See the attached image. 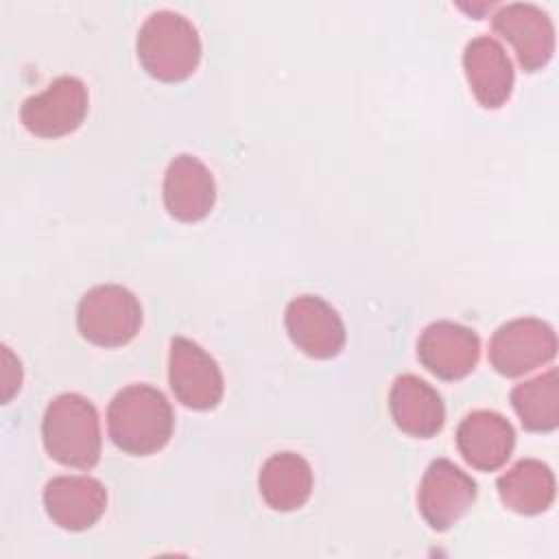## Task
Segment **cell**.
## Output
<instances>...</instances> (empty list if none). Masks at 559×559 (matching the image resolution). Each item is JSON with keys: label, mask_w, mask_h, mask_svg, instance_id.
Instances as JSON below:
<instances>
[{"label": "cell", "mask_w": 559, "mask_h": 559, "mask_svg": "<svg viewBox=\"0 0 559 559\" xmlns=\"http://www.w3.org/2000/svg\"><path fill=\"white\" fill-rule=\"evenodd\" d=\"M498 496L515 513H542L555 500V474L537 459H522L498 478Z\"/></svg>", "instance_id": "cell-18"}, {"label": "cell", "mask_w": 559, "mask_h": 559, "mask_svg": "<svg viewBox=\"0 0 559 559\" xmlns=\"http://www.w3.org/2000/svg\"><path fill=\"white\" fill-rule=\"evenodd\" d=\"M168 382L175 397L194 411L214 408L223 397V373L216 360L183 336L170 341Z\"/></svg>", "instance_id": "cell-6"}, {"label": "cell", "mask_w": 559, "mask_h": 559, "mask_svg": "<svg viewBox=\"0 0 559 559\" xmlns=\"http://www.w3.org/2000/svg\"><path fill=\"white\" fill-rule=\"evenodd\" d=\"M467 83L483 107L496 109L507 103L513 90V66L500 41L478 35L463 50Z\"/></svg>", "instance_id": "cell-15"}, {"label": "cell", "mask_w": 559, "mask_h": 559, "mask_svg": "<svg viewBox=\"0 0 559 559\" xmlns=\"http://www.w3.org/2000/svg\"><path fill=\"white\" fill-rule=\"evenodd\" d=\"M142 323L138 297L120 284L90 288L76 308V325L83 338L94 345L116 347L129 343Z\"/></svg>", "instance_id": "cell-4"}, {"label": "cell", "mask_w": 559, "mask_h": 559, "mask_svg": "<svg viewBox=\"0 0 559 559\" xmlns=\"http://www.w3.org/2000/svg\"><path fill=\"white\" fill-rule=\"evenodd\" d=\"M476 483L448 459H435L419 483L417 504L435 531L450 528L474 502Z\"/></svg>", "instance_id": "cell-9"}, {"label": "cell", "mask_w": 559, "mask_h": 559, "mask_svg": "<svg viewBox=\"0 0 559 559\" xmlns=\"http://www.w3.org/2000/svg\"><path fill=\"white\" fill-rule=\"evenodd\" d=\"M44 504L57 526L83 531L105 513L107 491L92 476H55L46 483Z\"/></svg>", "instance_id": "cell-13"}, {"label": "cell", "mask_w": 559, "mask_h": 559, "mask_svg": "<svg viewBox=\"0 0 559 559\" xmlns=\"http://www.w3.org/2000/svg\"><path fill=\"white\" fill-rule=\"evenodd\" d=\"M216 199L210 168L194 155H177L164 175V205L170 216L183 223L201 221Z\"/></svg>", "instance_id": "cell-12"}, {"label": "cell", "mask_w": 559, "mask_h": 559, "mask_svg": "<svg viewBox=\"0 0 559 559\" xmlns=\"http://www.w3.org/2000/svg\"><path fill=\"white\" fill-rule=\"evenodd\" d=\"M493 31L507 39L518 63L533 72L548 63L555 52V26L550 15L533 2H509L491 15Z\"/></svg>", "instance_id": "cell-8"}, {"label": "cell", "mask_w": 559, "mask_h": 559, "mask_svg": "<svg viewBox=\"0 0 559 559\" xmlns=\"http://www.w3.org/2000/svg\"><path fill=\"white\" fill-rule=\"evenodd\" d=\"M511 404L522 426L535 432L555 430L559 424V373L548 369L511 391Z\"/></svg>", "instance_id": "cell-19"}, {"label": "cell", "mask_w": 559, "mask_h": 559, "mask_svg": "<svg viewBox=\"0 0 559 559\" xmlns=\"http://www.w3.org/2000/svg\"><path fill=\"white\" fill-rule=\"evenodd\" d=\"M138 59L159 81L188 79L201 59V39L194 24L170 9L151 13L138 31Z\"/></svg>", "instance_id": "cell-2"}, {"label": "cell", "mask_w": 559, "mask_h": 559, "mask_svg": "<svg viewBox=\"0 0 559 559\" xmlns=\"http://www.w3.org/2000/svg\"><path fill=\"white\" fill-rule=\"evenodd\" d=\"M258 487L271 509L293 511L310 498L312 469L304 456L295 452H277L264 461Z\"/></svg>", "instance_id": "cell-17"}, {"label": "cell", "mask_w": 559, "mask_h": 559, "mask_svg": "<svg viewBox=\"0 0 559 559\" xmlns=\"http://www.w3.org/2000/svg\"><path fill=\"white\" fill-rule=\"evenodd\" d=\"M389 408L400 430L421 439L437 435L445 421L441 395L426 380L413 373H404L393 380Z\"/></svg>", "instance_id": "cell-16"}, {"label": "cell", "mask_w": 559, "mask_h": 559, "mask_svg": "<svg viewBox=\"0 0 559 559\" xmlns=\"http://www.w3.org/2000/svg\"><path fill=\"white\" fill-rule=\"evenodd\" d=\"M456 445L463 459L480 469L493 472L507 463L515 445V432L509 419L496 411H474L456 428Z\"/></svg>", "instance_id": "cell-14"}, {"label": "cell", "mask_w": 559, "mask_h": 559, "mask_svg": "<svg viewBox=\"0 0 559 559\" xmlns=\"http://www.w3.org/2000/svg\"><path fill=\"white\" fill-rule=\"evenodd\" d=\"M557 354L555 330L535 317L502 323L489 341V362L507 378H518L546 365Z\"/></svg>", "instance_id": "cell-5"}, {"label": "cell", "mask_w": 559, "mask_h": 559, "mask_svg": "<svg viewBox=\"0 0 559 559\" xmlns=\"http://www.w3.org/2000/svg\"><path fill=\"white\" fill-rule=\"evenodd\" d=\"M173 424L168 400L148 384L120 389L107 406L109 437L127 454L146 456L162 450L173 435Z\"/></svg>", "instance_id": "cell-1"}, {"label": "cell", "mask_w": 559, "mask_h": 559, "mask_svg": "<svg viewBox=\"0 0 559 559\" xmlns=\"http://www.w3.org/2000/svg\"><path fill=\"white\" fill-rule=\"evenodd\" d=\"M290 341L312 358H332L345 345V325L338 312L317 295L295 297L286 306Z\"/></svg>", "instance_id": "cell-11"}, {"label": "cell", "mask_w": 559, "mask_h": 559, "mask_svg": "<svg viewBox=\"0 0 559 559\" xmlns=\"http://www.w3.org/2000/svg\"><path fill=\"white\" fill-rule=\"evenodd\" d=\"M480 341L474 330L454 321H435L417 341L419 362L443 380L465 378L478 362Z\"/></svg>", "instance_id": "cell-10"}, {"label": "cell", "mask_w": 559, "mask_h": 559, "mask_svg": "<svg viewBox=\"0 0 559 559\" xmlns=\"http://www.w3.org/2000/svg\"><path fill=\"white\" fill-rule=\"evenodd\" d=\"M87 114V87L76 76L55 79L41 94L20 107L22 124L39 138H59L74 131Z\"/></svg>", "instance_id": "cell-7"}, {"label": "cell", "mask_w": 559, "mask_h": 559, "mask_svg": "<svg viewBox=\"0 0 559 559\" xmlns=\"http://www.w3.org/2000/svg\"><path fill=\"white\" fill-rule=\"evenodd\" d=\"M46 452L68 467L87 469L100 456V424L94 404L79 393L57 395L44 413Z\"/></svg>", "instance_id": "cell-3"}, {"label": "cell", "mask_w": 559, "mask_h": 559, "mask_svg": "<svg viewBox=\"0 0 559 559\" xmlns=\"http://www.w3.org/2000/svg\"><path fill=\"white\" fill-rule=\"evenodd\" d=\"M22 367L20 360L11 354L7 345H2V402H9L13 393L20 389Z\"/></svg>", "instance_id": "cell-20"}]
</instances>
